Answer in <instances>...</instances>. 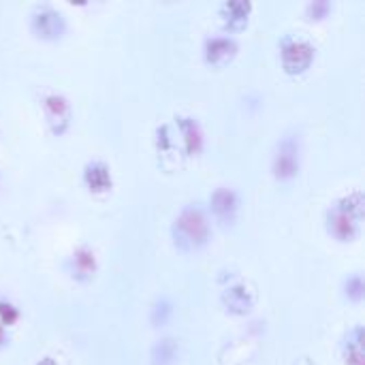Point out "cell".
I'll return each mask as SVG.
<instances>
[{
  "mask_svg": "<svg viewBox=\"0 0 365 365\" xmlns=\"http://www.w3.org/2000/svg\"><path fill=\"white\" fill-rule=\"evenodd\" d=\"M355 340H346L349 342V346H353V355L349 357V364H353V365H361V329L357 327L355 329Z\"/></svg>",
  "mask_w": 365,
  "mask_h": 365,
  "instance_id": "cell-13",
  "label": "cell"
},
{
  "mask_svg": "<svg viewBox=\"0 0 365 365\" xmlns=\"http://www.w3.org/2000/svg\"><path fill=\"white\" fill-rule=\"evenodd\" d=\"M212 210L218 218L231 220L237 212V197L229 188H218L212 197Z\"/></svg>",
  "mask_w": 365,
  "mask_h": 365,
  "instance_id": "cell-5",
  "label": "cell"
},
{
  "mask_svg": "<svg viewBox=\"0 0 365 365\" xmlns=\"http://www.w3.org/2000/svg\"><path fill=\"white\" fill-rule=\"evenodd\" d=\"M86 178H88V182H90V186L94 190H105L109 186V171L101 163H94L92 167H88Z\"/></svg>",
  "mask_w": 365,
  "mask_h": 365,
  "instance_id": "cell-9",
  "label": "cell"
},
{
  "mask_svg": "<svg viewBox=\"0 0 365 365\" xmlns=\"http://www.w3.org/2000/svg\"><path fill=\"white\" fill-rule=\"evenodd\" d=\"M205 51H207V60H212V62H222V60H227V58L233 56L235 43H233L231 38L216 36V38H210V41H207Z\"/></svg>",
  "mask_w": 365,
  "mask_h": 365,
  "instance_id": "cell-7",
  "label": "cell"
},
{
  "mask_svg": "<svg viewBox=\"0 0 365 365\" xmlns=\"http://www.w3.org/2000/svg\"><path fill=\"white\" fill-rule=\"evenodd\" d=\"M227 302H229L231 308H237V310H244V308L248 310V306H250V299H248V293H246L244 287H233V289H229Z\"/></svg>",
  "mask_w": 365,
  "mask_h": 365,
  "instance_id": "cell-10",
  "label": "cell"
},
{
  "mask_svg": "<svg viewBox=\"0 0 365 365\" xmlns=\"http://www.w3.org/2000/svg\"><path fill=\"white\" fill-rule=\"evenodd\" d=\"M184 130H186V139H188V148L197 150V141H199V133L195 122H184Z\"/></svg>",
  "mask_w": 365,
  "mask_h": 365,
  "instance_id": "cell-14",
  "label": "cell"
},
{
  "mask_svg": "<svg viewBox=\"0 0 365 365\" xmlns=\"http://www.w3.org/2000/svg\"><path fill=\"white\" fill-rule=\"evenodd\" d=\"M32 24L43 36H58L62 32V15L51 9H41V13L34 15Z\"/></svg>",
  "mask_w": 365,
  "mask_h": 365,
  "instance_id": "cell-6",
  "label": "cell"
},
{
  "mask_svg": "<svg viewBox=\"0 0 365 365\" xmlns=\"http://www.w3.org/2000/svg\"><path fill=\"white\" fill-rule=\"evenodd\" d=\"M75 265H77V272L79 274H90L94 269V257L90 252H77Z\"/></svg>",
  "mask_w": 365,
  "mask_h": 365,
  "instance_id": "cell-12",
  "label": "cell"
},
{
  "mask_svg": "<svg viewBox=\"0 0 365 365\" xmlns=\"http://www.w3.org/2000/svg\"><path fill=\"white\" fill-rule=\"evenodd\" d=\"M0 340H2V327H0Z\"/></svg>",
  "mask_w": 365,
  "mask_h": 365,
  "instance_id": "cell-16",
  "label": "cell"
},
{
  "mask_svg": "<svg viewBox=\"0 0 365 365\" xmlns=\"http://www.w3.org/2000/svg\"><path fill=\"white\" fill-rule=\"evenodd\" d=\"M45 107H47V115H49L51 122H66V118H68V105L64 103L62 96L51 94L45 101Z\"/></svg>",
  "mask_w": 365,
  "mask_h": 365,
  "instance_id": "cell-8",
  "label": "cell"
},
{
  "mask_svg": "<svg viewBox=\"0 0 365 365\" xmlns=\"http://www.w3.org/2000/svg\"><path fill=\"white\" fill-rule=\"evenodd\" d=\"M276 175L287 180L293 178L297 173L299 167V148H297V139L295 137H284L280 141L278 154H276Z\"/></svg>",
  "mask_w": 365,
  "mask_h": 365,
  "instance_id": "cell-4",
  "label": "cell"
},
{
  "mask_svg": "<svg viewBox=\"0 0 365 365\" xmlns=\"http://www.w3.org/2000/svg\"><path fill=\"white\" fill-rule=\"evenodd\" d=\"M361 220V195L355 192L353 197L344 199L329 216V231L340 240H351Z\"/></svg>",
  "mask_w": 365,
  "mask_h": 365,
  "instance_id": "cell-2",
  "label": "cell"
},
{
  "mask_svg": "<svg viewBox=\"0 0 365 365\" xmlns=\"http://www.w3.org/2000/svg\"><path fill=\"white\" fill-rule=\"evenodd\" d=\"M38 365H56V364H53V359H43Z\"/></svg>",
  "mask_w": 365,
  "mask_h": 365,
  "instance_id": "cell-15",
  "label": "cell"
},
{
  "mask_svg": "<svg viewBox=\"0 0 365 365\" xmlns=\"http://www.w3.org/2000/svg\"><path fill=\"white\" fill-rule=\"evenodd\" d=\"M225 11L231 15V17H227L229 21H246L250 4H246V2H229V4H225Z\"/></svg>",
  "mask_w": 365,
  "mask_h": 365,
  "instance_id": "cell-11",
  "label": "cell"
},
{
  "mask_svg": "<svg viewBox=\"0 0 365 365\" xmlns=\"http://www.w3.org/2000/svg\"><path fill=\"white\" fill-rule=\"evenodd\" d=\"M312 58H314V49L306 41H289L282 47V62L289 73L306 71L310 66Z\"/></svg>",
  "mask_w": 365,
  "mask_h": 365,
  "instance_id": "cell-3",
  "label": "cell"
},
{
  "mask_svg": "<svg viewBox=\"0 0 365 365\" xmlns=\"http://www.w3.org/2000/svg\"><path fill=\"white\" fill-rule=\"evenodd\" d=\"M173 235L180 248L192 250V248L203 246L210 235V225H207L205 214L195 205L186 207L173 225Z\"/></svg>",
  "mask_w": 365,
  "mask_h": 365,
  "instance_id": "cell-1",
  "label": "cell"
}]
</instances>
